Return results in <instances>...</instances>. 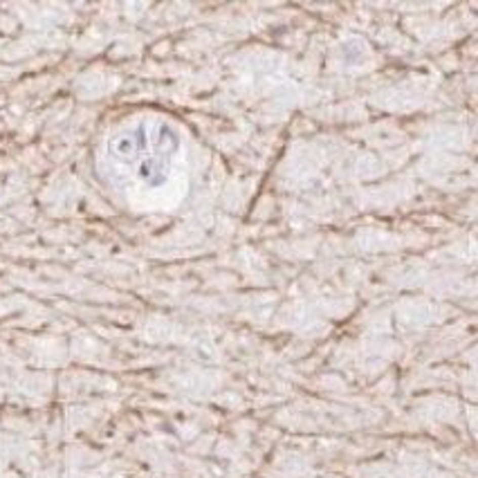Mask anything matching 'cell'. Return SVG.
Segmentation results:
<instances>
[]
</instances>
